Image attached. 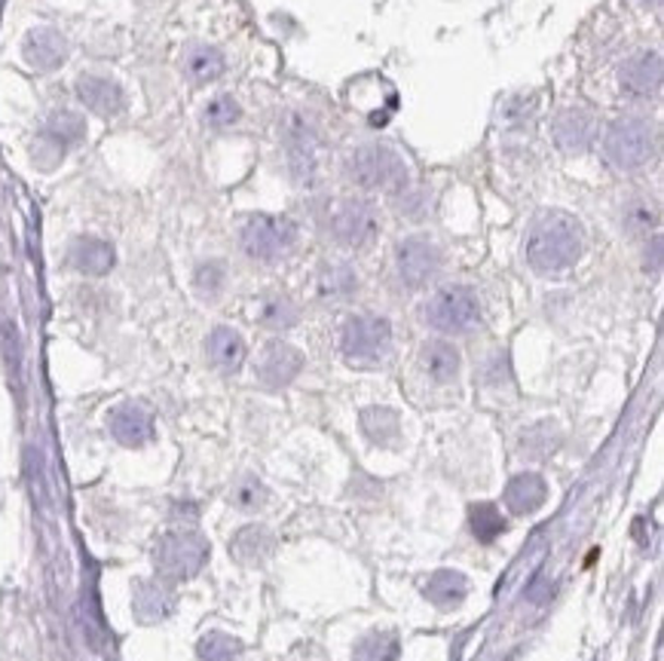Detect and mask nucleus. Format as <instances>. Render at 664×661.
I'll return each instance as SVG.
<instances>
[{
  "label": "nucleus",
  "mask_w": 664,
  "mask_h": 661,
  "mask_svg": "<svg viewBox=\"0 0 664 661\" xmlns=\"http://www.w3.org/2000/svg\"><path fill=\"white\" fill-rule=\"evenodd\" d=\"M197 288H200L205 297H215V294L224 288V267L217 261L202 263L200 270H197Z\"/></svg>",
  "instance_id": "33"
},
{
  "label": "nucleus",
  "mask_w": 664,
  "mask_h": 661,
  "mask_svg": "<svg viewBox=\"0 0 664 661\" xmlns=\"http://www.w3.org/2000/svg\"><path fill=\"white\" fill-rule=\"evenodd\" d=\"M156 573L166 579H190L209 560V542L197 530H171L156 545Z\"/></svg>",
  "instance_id": "3"
},
{
  "label": "nucleus",
  "mask_w": 664,
  "mask_h": 661,
  "mask_svg": "<svg viewBox=\"0 0 664 661\" xmlns=\"http://www.w3.org/2000/svg\"><path fill=\"white\" fill-rule=\"evenodd\" d=\"M621 90L631 98H655L662 93V56L640 52L621 64Z\"/></svg>",
  "instance_id": "11"
},
{
  "label": "nucleus",
  "mask_w": 664,
  "mask_h": 661,
  "mask_svg": "<svg viewBox=\"0 0 664 661\" xmlns=\"http://www.w3.org/2000/svg\"><path fill=\"white\" fill-rule=\"evenodd\" d=\"M273 545H276L273 533H270L266 527L251 523V527H242V530L233 536L230 554L239 564H246V567H261L263 560L273 554Z\"/></svg>",
  "instance_id": "19"
},
{
  "label": "nucleus",
  "mask_w": 664,
  "mask_h": 661,
  "mask_svg": "<svg viewBox=\"0 0 664 661\" xmlns=\"http://www.w3.org/2000/svg\"><path fill=\"white\" fill-rule=\"evenodd\" d=\"M83 135H86V123H83V117L71 114V110H59V114H52V117H49L47 135L40 139V144H47V147H52L56 154L64 156V151H68V147H74V144H80Z\"/></svg>",
  "instance_id": "21"
},
{
  "label": "nucleus",
  "mask_w": 664,
  "mask_h": 661,
  "mask_svg": "<svg viewBox=\"0 0 664 661\" xmlns=\"http://www.w3.org/2000/svg\"><path fill=\"white\" fill-rule=\"evenodd\" d=\"M552 132H555V141L560 151H585L591 139H594V120H591L588 110H560L555 126H552Z\"/></svg>",
  "instance_id": "18"
},
{
  "label": "nucleus",
  "mask_w": 664,
  "mask_h": 661,
  "mask_svg": "<svg viewBox=\"0 0 664 661\" xmlns=\"http://www.w3.org/2000/svg\"><path fill=\"white\" fill-rule=\"evenodd\" d=\"M187 74L197 83H212L224 74V56L215 47H193L187 52Z\"/></svg>",
  "instance_id": "26"
},
{
  "label": "nucleus",
  "mask_w": 664,
  "mask_h": 661,
  "mask_svg": "<svg viewBox=\"0 0 664 661\" xmlns=\"http://www.w3.org/2000/svg\"><path fill=\"white\" fill-rule=\"evenodd\" d=\"M392 346V324L380 316H353L341 331V350L353 365H374Z\"/></svg>",
  "instance_id": "5"
},
{
  "label": "nucleus",
  "mask_w": 664,
  "mask_h": 661,
  "mask_svg": "<svg viewBox=\"0 0 664 661\" xmlns=\"http://www.w3.org/2000/svg\"><path fill=\"white\" fill-rule=\"evenodd\" d=\"M640 3H643V7H659L662 0H640Z\"/></svg>",
  "instance_id": "35"
},
{
  "label": "nucleus",
  "mask_w": 664,
  "mask_h": 661,
  "mask_svg": "<svg viewBox=\"0 0 664 661\" xmlns=\"http://www.w3.org/2000/svg\"><path fill=\"white\" fill-rule=\"evenodd\" d=\"M331 233L346 248H368L380 233V217L371 202L346 200L331 215Z\"/></svg>",
  "instance_id": "8"
},
{
  "label": "nucleus",
  "mask_w": 664,
  "mask_h": 661,
  "mask_svg": "<svg viewBox=\"0 0 664 661\" xmlns=\"http://www.w3.org/2000/svg\"><path fill=\"white\" fill-rule=\"evenodd\" d=\"M469 523H472V533L478 536V542H494L506 533V518L494 503H478V506L469 508Z\"/></svg>",
  "instance_id": "25"
},
{
  "label": "nucleus",
  "mask_w": 664,
  "mask_h": 661,
  "mask_svg": "<svg viewBox=\"0 0 664 661\" xmlns=\"http://www.w3.org/2000/svg\"><path fill=\"white\" fill-rule=\"evenodd\" d=\"M233 503L239 508H246V511H254V508H261L266 503V487H263L258 477H242L239 487L233 491Z\"/></svg>",
  "instance_id": "31"
},
{
  "label": "nucleus",
  "mask_w": 664,
  "mask_h": 661,
  "mask_svg": "<svg viewBox=\"0 0 664 661\" xmlns=\"http://www.w3.org/2000/svg\"><path fill=\"white\" fill-rule=\"evenodd\" d=\"M110 435L126 447H141L154 438V416L151 411H144L141 404L126 401L120 408H114L108 416Z\"/></svg>",
  "instance_id": "12"
},
{
  "label": "nucleus",
  "mask_w": 664,
  "mask_h": 661,
  "mask_svg": "<svg viewBox=\"0 0 664 661\" xmlns=\"http://www.w3.org/2000/svg\"><path fill=\"white\" fill-rule=\"evenodd\" d=\"M349 178L361 190H392L407 181V166L387 144H368L349 156Z\"/></svg>",
  "instance_id": "4"
},
{
  "label": "nucleus",
  "mask_w": 664,
  "mask_h": 661,
  "mask_svg": "<svg viewBox=\"0 0 664 661\" xmlns=\"http://www.w3.org/2000/svg\"><path fill=\"white\" fill-rule=\"evenodd\" d=\"M25 59L37 71H56L68 59V44L52 28H37L25 37Z\"/></svg>",
  "instance_id": "14"
},
{
  "label": "nucleus",
  "mask_w": 664,
  "mask_h": 661,
  "mask_svg": "<svg viewBox=\"0 0 664 661\" xmlns=\"http://www.w3.org/2000/svg\"><path fill=\"white\" fill-rule=\"evenodd\" d=\"M304 368V353L294 350L292 343H270L263 350L261 362H258V380L270 389H278V386H288L300 374Z\"/></svg>",
  "instance_id": "10"
},
{
  "label": "nucleus",
  "mask_w": 664,
  "mask_h": 661,
  "mask_svg": "<svg viewBox=\"0 0 664 661\" xmlns=\"http://www.w3.org/2000/svg\"><path fill=\"white\" fill-rule=\"evenodd\" d=\"M361 432L371 438L374 445L392 447L402 438V420L389 408H368V411H361Z\"/></svg>",
  "instance_id": "23"
},
{
  "label": "nucleus",
  "mask_w": 664,
  "mask_h": 661,
  "mask_svg": "<svg viewBox=\"0 0 664 661\" xmlns=\"http://www.w3.org/2000/svg\"><path fill=\"white\" fill-rule=\"evenodd\" d=\"M324 297H334V300H343L358 288L356 273L349 267H328L322 273V282H319Z\"/></svg>",
  "instance_id": "29"
},
{
  "label": "nucleus",
  "mask_w": 664,
  "mask_h": 661,
  "mask_svg": "<svg viewBox=\"0 0 664 661\" xmlns=\"http://www.w3.org/2000/svg\"><path fill=\"white\" fill-rule=\"evenodd\" d=\"M419 365L432 377L435 383H450L463 368V355L448 340H429L419 350Z\"/></svg>",
  "instance_id": "16"
},
{
  "label": "nucleus",
  "mask_w": 664,
  "mask_h": 661,
  "mask_svg": "<svg viewBox=\"0 0 664 661\" xmlns=\"http://www.w3.org/2000/svg\"><path fill=\"white\" fill-rule=\"evenodd\" d=\"M625 221H628V227H631V231L649 233V227H655V224H659V215H655V209H649L647 202H643V205H633Z\"/></svg>",
  "instance_id": "34"
},
{
  "label": "nucleus",
  "mask_w": 664,
  "mask_h": 661,
  "mask_svg": "<svg viewBox=\"0 0 664 661\" xmlns=\"http://www.w3.org/2000/svg\"><path fill=\"white\" fill-rule=\"evenodd\" d=\"M603 154L616 169H643L659 154V129L640 117L616 120L603 135Z\"/></svg>",
  "instance_id": "2"
},
{
  "label": "nucleus",
  "mask_w": 664,
  "mask_h": 661,
  "mask_svg": "<svg viewBox=\"0 0 664 661\" xmlns=\"http://www.w3.org/2000/svg\"><path fill=\"white\" fill-rule=\"evenodd\" d=\"M395 261H399V273L411 285V288H423L429 285L438 270H441V251L435 246L432 239L426 236H411L404 239L399 251H395Z\"/></svg>",
  "instance_id": "9"
},
{
  "label": "nucleus",
  "mask_w": 664,
  "mask_h": 661,
  "mask_svg": "<svg viewBox=\"0 0 664 661\" xmlns=\"http://www.w3.org/2000/svg\"><path fill=\"white\" fill-rule=\"evenodd\" d=\"M171 591L163 582H141L139 591H135V613L151 622V618H166L171 610Z\"/></svg>",
  "instance_id": "24"
},
{
  "label": "nucleus",
  "mask_w": 664,
  "mask_h": 661,
  "mask_svg": "<svg viewBox=\"0 0 664 661\" xmlns=\"http://www.w3.org/2000/svg\"><path fill=\"white\" fill-rule=\"evenodd\" d=\"M114 261H117V255L105 239L83 236L71 246V263L78 267L83 276H105V273H110Z\"/></svg>",
  "instance_id": "20"
},
{
  "label": "nucleus",
  "mask_w": 664,
  "mask_h": 661,
  "mask_svg": "<svg viewBox=\"0 0 664 661\" xmlns=\"http://www.w3.org/2000/svg\"><path fill=\"white\" fill-rule=\"evenodd\" d=\"M261 322L266 328H292L297 322V307L288 297H270L261 304Z\"/></svg>",
  "instance_id": "30"
},
{
  "label": "nucleus",
  "mask_w": 664,
  "mask_h": 661,
  "mask_svg": "<svg viewBox=\"0 0 664 661\" xmlns=\"http://www.w3.org/2000/svg\"><path fill=\"white\" fill-rule=\"evenodd\" d=\"M399 649L402 646L395 634H371L356 646V661H395Z\"/></svg>",
  "instance_id": "27"
},
{
  "label": "nucleus",
  "mask_w": 664,
  "mask_h": 661,
  "mask_svg": "<svg viewBox=\"0 0 664 661\" xmlns=\"http://www.w3.org/2000/svg\"><path fill=\"white\" fill-rule=\"evenodd\" d=\"M481 319V304L478 294L465 285H450L441 288L429 300L426 307V322L432 324L435 331H444V334H463L472 331Z\"/></svg>",
  "instance_id": "6"
},
{
  "label": "nucleus",
  "mask_w": 664,
  "mask_h": 661,
  "mask_svg": "<svg viewBox=\"0 0 664 661\" xmlns=\"http://www.w3.org/2000/svg\"><path fill=\"white\" fill-rule=\"evenodd\" d=\"M242 117V110H239V105L233 102L230 95H221V98H215L209 108H205V120H209V126H233L236 120Z\"/></svg>",
  "instance_id": "32"
},
{
  "label": "nucleus",
  "mask_w": 664,
  "mask_h": 661,
  "mask_svg": "<svg viewBox=\"0 0 664 661\" xmlns=\"http://www.w3.org/2000/svg\"><path fill=\"white\" fill-rule=\"evenodd\" d=\"M548 499V484L536 472H521L509 481L506 487V506L511 515H533L536 508L545 506Z\"/></svg>",
  "instance_id": "15"
},
{
  "label": "nucleus",
  "mask_w": 664,
  "mask_h": 661,
  "mask_svg": "<svg viewBox=\"0 0 664 661\" xmlns=\"http://www.w3.org/2000/svg\"><path fill=\"white\" fill-rule=\"evenodd\" d=\"M200 661H236L239 659V652H242V646H239V640H233V637H227V634H205L200 640Z\"/></svg>",
  "instance_id": "28"
},
{
  "label": "nucleus",
  "mask_w": 664,
  "mask_h": 661,
  "mask_svg": "<svg viewBox=\"0 0 664 661\" xmlns=\"http://www.w3.org/2000/svg\"><path fill=\"white\" fill-rule=\"evenodd\" d=\"M582 251H585L582 224L564 212L540 217L536 227L530 231V239H526V263L545 276L567 273L570 267L579 263Z\"/></svg>",
  "instance_id": "1"
},
{
  "label": "nucleus",
  "mask_w": 664,
  "mask_h": 661,
  "mask_svg": "<svg viewBox=\"0 0 664 661\" xmlns=\"http://www.w3.org/2000/svg\"><path fill=\"white\" fill-rule=\"evenodd\" d=\"M78 95L86 108L98 114V117H117L126 108L123 90L108 78H80Z\"/></svg>",
  "instance_id": "13"
},
{
  "label": "nucleus",
  "mask_w": 664,
  "mask_h": 661,
  "mask_svg": "<svg viewBox=\"0 0 664 661\" xmlns=\"http://www.w3.org/2000/svg\"><path fill=\"white\" fill-rule=\"evenodd\" d=\"M297 243V224L292 217L282 215H261L251 217L242 231V248L248 258L254 261H278L282 255H288Z\"/></svg>",
  "instance_id": "7"
},
{
  "label": "nucleus",
  "mask_w": 664,
  "mask_h": 661,
  "mask_svg": "<svg viewBox=\"0 0 664 661\" xmlns=\"http://www.w3.org/2000/svg\"><path fill=\"white\" fill-rule=\"evenodd\" d=\"M205 353H209V362H212L217 370L236 374V370L242 368V362H246V340H242L239 331L221 324V328H215V331L209 334Z\"/></svg>",
  "instance_id": "17"
},
{
  "label": "nucleus",
  "mask_w": 664,
  "mask_h": 661,
  "mask_svg": "<svg viewBox=\"0 0 664 661\" xmlns=\"http://www.w3.org/2000/svg\"><path fill=\"white\" fill-rule=\"evenodd\" d=\"M465 594H469V579L456 569H438V573H432V579L426 582V598L441 610L463 603Z\"/></svg>",
  "instance_id": "22"
}]
</instances>
